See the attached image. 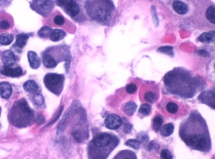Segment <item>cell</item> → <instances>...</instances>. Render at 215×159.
I'll use <instances>...</instances> for the list:
<instances>
[{
    "label": "cell",
    "instance_id": "cell-2",
    "mask_svg": "<svg viewBox=\"0 0 215 159\" xmlns=\"http://www.w3.org/2000/svg\"><path fill=\"white\" fill-rule=\"evenodd\" d=\"M33 8L41 15H47L52 8L51 0H33Z\"/></svg>",
    "mask_w": 215,
    "mask_h": 159
},
{
    "label": "cell",
    "instance_id": "cell-13",
    "mask_svg": "<svg viewBox=\"0 0 215 159\" xmlns=\"http://www.w3.org/2000/svg\"><path fill=\"white\" fill-rule=\"evenodd\" d=\"M29 39V36L26 34H20L16 37V43L15 45L19 47V48H24L25 44H26L27 41Z\"/></svg>",
    "mask_w": 215,
    "mask_h": 159
},
{
    "label": "cell",
    "instance_id": "cell-18",
    "mask_svg": "<svg viewBox=\"0 0 215 159\" xmlns=\"http://www.w3.org/2000/svg\"><path fill=\"white\" fill-rule=\"evenodd\" d=\"M14 36L11 34H3L0 36V44L1 45H9L13 42Z\"/></svg>",
    "mask_w": 215,
    "mask_h": 159
},
{
    "label": "cell",
    "instance_id": "cell-29",
    "mask_svg": "<svg viewBox=\"0 0 215 159\" xmlns=\"http://www.w3.org/2000/svg\"><path fill=\"white\" fill-rule=\"evenodd\" d=\"M64 18H63L62 15H57L55 18H54V22L55 24L57 25V26H62V25L64 24Z\"/></svg>",
    "mask_w": 215,
    "mask_h": 159
},
{
    "label": "cell",
    "instance_id": "cell-30",
    "mask_svg": "<svg viewBox=\"0 0 215 159\" xmlns=\"http://www.w3.org/2000/svg\"><path fill=\"white\" fill-rule=\"evenodd\" d=\"M9 26H10V25H9V21H0V28L1 29H3V30H7V29H9Z\"/></svg>",
    "mask_w": 215,
    "mask_h": 159
},
{
    "label": "cell",
    "instance_id": "cell-15",
    "mask_svg": "<svg viewBox=\"0 0 215 159\" xmlns=\"http://www.w3.org/2000/svg\"><path fill=\"white\" fill-rule=\"evenodd\" d=\"M43 63L47 68H53L57 65V62L52 55H46L43 58Z\"/></svg>",
    "mask_w": 215,
    "mask_h": 159
},
{
    "label": "cell",
    "instance_id": "cell-11",
    "mask_svg": "<svg viewBox=\"0 0 215 159\" xmlns=\"http://www.w3.org/2000/svg\"><path fill=\"white\" fill-rule=\"evenodd\" d=\"M66 32L62 30H52L50 33V39L53 42H57L59 40L63 39L65 36Z\"/></svg>",
    "mask_w": 215,
    "mask_h": 159
},
{
    "label": "cell",
    "instance_id": "cell-9",
    "mask_svg": "<svg viewBox=\"0 0 215 159\" xmlns=\"http://www.w3.org/2000/svg\"><path fill=\"white\" fill-rule=\"evenodd\" d=\"M28 59H29V63H30V67L32 69L39 68L40 64H41V61H40L39 57L37 56V54L35 52L30 51L28 53Z\"/></svg>",
    "mask_w": 215,
    "mask_h": 159
},
{
    "label": "cell",
    "instance_id": "cell-25",
    "mask_svg": "<svg viewBox=\"0 0 215 159\" xmlns=\"http://www.w3.org/2000/svg\"><path fill=\"white\" fill-rule=\"evenodd\" d=\"M52 30L50 27H48V26L42 27L39 31V36H42V37H46V36H47L48 35L50 36V33H51Z\"/></svg>",
    "mask_w": 215,
    "mask_h": 159
},
{
    "label": "cell",
    "instance_id": "cell-8",
    "mask_svg": "<svg viewBox=\"0 0 215 159\" xmlns=\"http://www.w3.org/2000/svg\"><path fill=\"white\" fill-rule=\"evenodd\" d=\"M2 60H3V63L4 65L10 66L15 63L16 57L11 51H5L2 56Z\"/></svg>",
    "mask_w": 215,
    "mask_h": 159
},
{
    "label": "cell",
    "instance_id": "cell-7",
    "mask_svg": "<svg viewBox=\"0 0 215 159\" xmlns=\"http://www.w3.org/2000/svg\"><path fill=\"white\" fill-rule=\"evenodd\" d=\"M12 94V87L8 82L0 83V96L4 99L9 98Z\"/></svg>",
    "mask_w": 215,
    "mask_h": 159
},
{
    "label": "cell",
    "instance_id": "cell-28",
    "mask_svg": "<svg viewBox=\"0 0 215 159\" xmlns=\"http://www.w3.org/2000/svg\"><path fill=\"white\" fill-rule=\"evenodd\" d=\"M126 91L129 94H133L137 91V86L134 84H129L126 87Z\"/></svg>",
    "mask_w": 215,
    "mask_h": 159
},
{
    "label": "cell",
    "instance_id": "cell-32",
    "mask_svg": "<svg viewBox=\"0 0 215 159\" xmlns=\"http://www.w3.org/2000/svg\"><path fill=\"white\" fill-rule=\"evenodd\" d=\"M197 54L201 55V56H208V53L205 50H199L197 52Z\"/></svg>",
    "mask_w": 215,
    "mask_h": 159
},
{
    "label": "cell",
    "instance_id": "cell-12",
    "mask_svg": "<svg viewBox=\"0 0 215 159\" xmlns=\"http://www.w3.org/2000/svg\"><path fill=\"white\" fill-rule=\"evenodd\" d=\"M24 89L27 92L36 93L38 91V85L34 81H28L24 84Z\"/></svg>",
    "mask_w": 215,
    "mask_h": 159
},
{
    "label": "cell",
    "instance_id": "cell-26",
    "mask_svg": "<svg viewBox=\"0 0 215 159\" xmlns=\"http://www.w3.org/2000/svg\"><path fill=\"white\" fill-rule=\"evenodd\" d=\"M33 101L35 102V104H36L37 106H41L43 104L44 99H43V96L41 94H36L33 97Z\"/></svg>",
    "mask_w": 215,
    "mask_h": 159
},
{
    "label": "cell",
    "instance_id": "cell-6",
    "mask_svg": "<svg viewBox=\"0 0 215 159\" xmlns=\"http://www.w3.org/2000/svg\"><path fill=\"white\" fill-rule=\"evenodd\" d=\"M0 73L2 75H6V76H10V77H19L23 74V71L20 67H16V68H10L9 66H3L0 69Z\"/></svg>",
    "mask_w": 215,
    "mask_h": 159
},
{
    "label": "cell",
    "instance_id": "cell-5",
    "mask_svg": "<svg viewBox=\"0 0 215 159\" xmlns=\"http://www.w3.org/2000/svg\"><path fill=\"white\" fill-rule=\"evenodd\" d=\"M112 136L108 134H101L93 139V145L96 147H105L112 141Z\"/></svg>",
    "mask_w": 215,
    "mask_h": 159
},
{
    "label": "cell",
    "instance_id": "cell-4",
    "mask_svg": "<svg viewBox=\"0 0 215 159\" xmlns=\"http://www.w3.org/2000/svg\"><path fill=\"white\" fill-rule=\"evenodd\" d=\"M123 124V119L117 114H111L105 120V125L107 129H117Z\"/></svg>",
    "mask_w": 215,
    "mask_h": 159
},
{
    "label": "cell",
    "instance_id": "cell-20",
    "mask_svg": "<svg viewBox=\"0 0 215 159\" xmlns=\"http://www.w3.org/2000/svg\"><path fill=\"white\" fill-rule=\"evenodd\" d=\"M162 124H163V119H162L161 116H156V117L154 118V120H153V126H154V129L155 131H159V129H161Z\"/></svg>",
    "mask_w": 215,
    "mask_h": 159
},
{
    "label": "cell",
    "instance_id": "cell-19",
    "mask_svg": "<svg viewBox=\"0 0 215 159\" xmlns=\"http://www.w3.org/2000/svg\"><path fill=\"white\" fill-rule=\"evenodd\" d=\"M206 17L211 23H215V9L213 6L208 7V9L206 11Z\"/></svg>",
    "mask_w": 215,
    "mask_h": 159
},
{
    "label": "cell",
    "instance_id": "cell-17",
    "mask_svg": "<svg viewBox=\"0 0 215 159\" xmlns=\"http://www.w3.org/2000/svg\"><path fill=\"white\" fill-rule=\"evenodd\" d=\"M198 40L204 43H209L213 41V33H209V32H204V33L201 34Z\"/></svg>",
    "mask_w": 215,
    "mask_h": 159
},
{
    "label": "cell",
    "instance_id": "cell-24",
    "mask_svg": "<svg viewBox=\"0 0 215 159\" xmlns=\"http://www.w3.org/2000/svg\"><path fill=\"white\" fill-rule=\"evenodd\" d=\"M126 146L132 147L135 149H138L140 147V141L137 140H129L126 142Z\"/></svg>",
    "mask_w": 215,
    "mask_h": 159
},
{
    "label": "cell",
    "instance_id": "cell-27",
    "mask_svg": "<svg viewBox=\"0 0 215 159\" xmlns=\"http://www.w3.org/2000/svg\"><path fill=\"white\" fill-rule=\"evenodd\" d=\"M160 157L163 159H171L173 157L170 151L167 150V149H164V150L162 151L161 153H160Z\"/></svg>",
    "mask_w": 215,
    "mask_h": 159
},
{
    "label": "cell",
    "instance_id": "cell-21",
    "mask_svg": "<svg viewBox=\"0 0 215 159\" xmlns=\"http://www.w3.org/2000/svg\"><path fill=\"white\" fill-rule=\"evenodd\" d=\"M144 99L146 100L147 102H154L157 99V96L155 92L153 91H147L144 95Z\"/></svg>",
    "mask_w": 215,
    "mask_h": 159
},
{
    "label": "cell",
    "instance_id": "cell-23",
    "mask_svg": "<svg viewBox=\"0 0 215 159\" xmlns=\"http://www.w3.org/2000/svg\"><path fill=\"white\" fill-rule=\"evenodd\" d=\"M166 109L170 114H176L178 111V105L175 102H169L166 105Z\"/></svg>",
    "mask_w": 215,
    "mask_h": 159
},
{
    "label": "cell",
    "instance_id": "cell-22",
    "mask_svg": "<svg viewBox=\"0 0 215 159\" xmlns=\"http://www.w3.org/2000/svg\"><path fill=\"white\" fill-rule=\"evenodd\" d=\"M151 112V106L150 104H143L139 108V113L143 115H148Z\"/></svg>",
    "mask_w": 215,
    "mask_h": 159
},
{
    "label": "cell",
    "instance_id": "cell-14",
    "mask_svg": "<svg viewBox=\"0 0 215 159\" xmlns=\"http://www.w3.org/2000/svg\"><path fill=\"white\" fill-rule=\"evenodd\" d=\"M136 108H137V104L133 102H127L124 106V112L126 114L131 116L132 114H134L135 111H136Z\"/></svg>",
    "mask_w": 215,
    "mask_h": 159
},
{
    "label": "cell",
    "instance_id": "cell-1",
    "mask_svg": "<svg viewBox=\"0 0 215 159\" xmlns=\"http://www.w3.org/2000/svg\"><path fill=\"white\" fill-rule=\"evenodd\" d=\"M57 3L62 6L72 17H74L79 12V7L74 0H57Z\"/></svg>",
    "mask_w": 215,
    "mask_h": 159
},
{
    "label": "cell",
    "instance_id": "cell-3",
    "mask_svg": "<svg viewBox=\"0 0 215 159\" xmlns=\"http://www.w3.org/2000/svg\"><path fill=\"white\" fill-rule=\"evenodd\" d=\"M63 81V76L57 74H47L44 78L46 87L53 91V89L57 87Z\"/></svg>",
    "mask_w": 215,
    "mask_h": 159
},
{
    "label": "cell",
    "instance_id": "cell-10",
    "mask_svg": "<svg viewBox=\"0 0 215 159\" xmlns=\"http://www.w3.org/2000/svg\"><path fill=\"white\" fill-rule=\"evenodd\" d=\"M173 9L179 15H185L187 13V6L181 1H175L173 3Z\"/></svg>",
    "mask_w": 215,
    "mask_h": 159
},
{
    "label": "cell",
    "instance_id": "cell-16",
    "mask_svg": "<svg viewBox=\"0 0 215 159\" xmlns=\"http://www.w3.org/2000/svg\"><path fill=\"white\" fill-rule=\"evenodd\" d=\"M174 131V125L172 124H166L163 127H161V135L164 137L170 136L172 135Z\"/></svg>",
    "mask_w": 215,
    "mask_h": 159
},
{
    "label": "cell",
    "instance_id": "cell-31",
    "mask_svg": "<svg viewBox=\"0 0 215 159\" xmlns=\"http://www.w3.org/2000/svg\"><path fill=\"white\" fill-rule=\"evenodd\" d=\"M172 51V48L171 47H161L158 49V52H161V53H165V54H170V52Z\"/></svg>",
    "mask_w": 215,
    "mask_h": 159
}]
</instances>
